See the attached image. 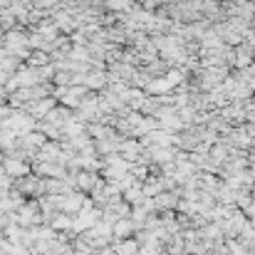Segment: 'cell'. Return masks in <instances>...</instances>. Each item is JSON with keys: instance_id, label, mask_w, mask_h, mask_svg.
Returning a JSON list of instances; mask_svg holds the SVG:
<instances>
[{"instance_id": "7a4b0ae2", "label": "cell", "mask_w": 255, "mask_h": 255, "mask_svg": "<svg viewBox=\"0 0 255 255\" xmlns=\"http://www.w3.org/2000/svg\"><path fill=\"white\" fill-rule=\"evenodd\" d=\"M67 226H70V221H67L65 216H57V218H55V228H67Z\"/></svg>"}, {"instance_id": "6da1fadb", "label": "cell", "mask_w": 255, "mask_h": 255, "mask_svg": "<svg viewBox=\"0 0 255 255\" xmlns=\"http://www.w3.org/2000/svg\"><path fill=\"white\" fill-rule=\"evenodd\" d=\"M5 171H7V173H12V176H17V173H25L27 166H25V164H20V161H5Z\"/></svg>"}]
</instances>
